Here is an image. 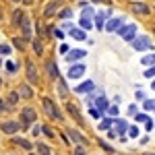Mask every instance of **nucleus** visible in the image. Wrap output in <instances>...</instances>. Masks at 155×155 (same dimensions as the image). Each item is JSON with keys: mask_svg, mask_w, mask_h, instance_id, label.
Here are the masks:
<instances>
[{"mask_svg": "<svg viewBox=\"0 0 155 155\" xmlns=\"http://www.w3.org/2000/svg\"><path fill=\"white\" fill-rule=\"evenodd\" d=\"M151 107H153V101H151V99H149V101H145V110H151Z\"/></svg>", "mask_w": 155, "mask_h": 155, "instance_id": "39", "label": "nucleus"}, {"mask_svg": "<svg viewBox=\"0 0 155 155\" xmlns=\"http://www.w3.org/2000/svg\"><path fill=\"white\" fill-rule=\"evenodd\" d=\"M41 132H44L46 137H52V139H54V132H52V128H50V126H44V128H41Z\"/></svg>", "mask_w": 155, "mask_h": 155, "instance_id": "30", "label": "nucleus"}, {"mask_svg": "<svg viewBox=\"0 0 155 155\" xmlns=\"http://www.w3.org/2000/svg\"><path fill=\"white\" fill-rule=\"evenodd\" d=\"M114 122H116V130L120 132V137H122V134H124V132L128 130V124H126V122H124V120H114Z\"/></svg>", "mask_w": 155, "mask_h": 155, "instance_id": "19", "label": "nucleus"}, {"mask_svg": "<svg viewBox=\"0 0 155 155\" xmlns=\"http://www.w3.org/2000/svg\"><path fill=\"white\" fill-rule=\"evenodd\" d=\"M145 120H147L145 114H139V116H137V122H145Z\"/></svg>", "mask_w": 155, "mask_h": 155, "instance_id": "37", "label": "nucleus"}, {"mask_svg": "<svg viewBox=\"0 0 155 155\" xmlns=\"http://www.w3.org/2000/svg\"><path fill=\"white\" fill-rule=\"evenodd\" d=\"M110 114H112V116H116V114H118V107L112 106V107H110Z\"/></svg>", "mask_w": 155, "mask_h": 155, "instance_id": "38", "label": "nucleus"}, {"mask_svg": "<svg viewBox=\"0 0 155 155\" xmlns=\"http://www.w3.org/2000/svg\"><path fill=\"white\" fill-rule=\"evenodd\" d=\"M132 48L137 50V52H143V50H151L153 48V44H151V39L147 35H141V37H134V41H130Z\"/></svg>", "mask_w": 155, "mask_h": 155, "instance_id": "3", "label": "nucleus"}, {"mask_svg": "<svg viewBox=\"0 0 155 155\" xmlns=\"http://www.w3.org/2000/svg\"><path fill=\"white\" fill-rule=\"evenodd\" d=\"M107 17V12H101V15H97V27H99V29H104V19H106Z\"/></svg>", "mask_w": 155, "mask_h": 155, "instance_id": "23", "label": "nucleus"}, {"mask_svg": "<svg viewBox=\"0 0 155 155\" xmlns=\"http://www.w3.org/2000/svg\"><path fill=\"white\" fill-rule=\"evenodd\" d=\"M68 134H71V139H72V141H74L77 145H79V147H83V145L87 143V137H83L81 132L74 130V128H71V130H68Z\"/></svg>", "mask_w": 155, "mask_h": 155, "instance_id": "9", "label": "nucleus"}, {"mask_svg": "<svg viewBox=\"0 0 155 155\" xmlns=\"http://www.w3.org/2000/svg\"><path fill=\"white\" fill-rule=\"evenodd\" d=\"M83 72H85V66H83V64H71L68 77H71V79H79V77H81Z\"/></svg>", "mask_w": 155, "mask_h": 155, "instance_id": "10", "label": "nucleus"}, {"mask_svg": "<svg viewBox=\"0 0 155 155\" xmlns=\"http://www.w3.org/2000/svg\"><path fill=\"white\" fill-rule=\"evenodd\" d=\"M153 89H155V81H153Z\"/></svg>", "mask_w": 155, "mask_h": 155, "instance_id": "44", "label": "nucleus"}, {"mask_svg": "<svg viewBox=\"0 0 155 155\" xmlns=\"http://www.w3.org/2000/svg\"><path fill=\"white\" fill-rule=\"evenodd\" d=\"M77 93H87V91H93V81H87V83H81L79 87H74Z\"/></svg>", "mask_w": 155, "mask_h": 155, "instance_id": "16", "label": "nucleus"}, {"mask_svg": "<svg viewBox=\"0 0 155 155\" xmlns=\"http://www.w3.org/2000/svg\"><path fill=\"white\" fill-rule=\"evenodd\" d=\"M145 155H155V153H145Z\"/></svg>", "mask_w": 155, "mask_h": 155, "instance_id": "43", "label": "nucleus"}, {"mask_svg": "<svg viewBox=\"0 0 155 155\" xmlns=\"http://www.w3.org/2000/svg\"><path fill=\"white\" fill-rule=\"evenodd\" d=\"M15 46H17V48H23V46H25V39H21V37H15Z\"/></svg>", "mask_w": 155, "mask_h": 155, "instance_id": "31", "label": "nucleus"}, {"mask_svg": "<svg viewBox=\"0 0 155 155\" xmlns=\"http://www.w3.org/2000/svg\"><path fill=\"white\" fill-rule=\"evenodd\" d=\"M85 56H87V52H85V50H72L71 54L66 56V62H68V64H72V62H77V60L85 58Z\"/></svg>", "mask_w": 155, "mask_h": 155, "instance_id": "8", "label": "nucleus"}, {"mask_svg": "<svg viewBox=\"0 0 155 155\" xmlns=\"http://www.w3.org/2000/svg\"><path fill=\"white\" fill-rule=\"evenodd\" d=\"M46 68H48V74L52 79H58V66H56V62H46Z\"/></svg>", "mask_w": 155, "mask_h": 155, "instance_id": "15", "label": "nucleus"}, {"mask_svg": "<svg viewBox=\"0 0 155 155\" xmlns=\"http://www.w3.org/2000/svg\"><path fill=\"white\" fill-rule=\"evenodd\" d=\"M35 120H37L35 110H31V107H23V110H21V122H19V126H21V128H27V126H31Z\"/></svg>", "mask_w": 155, "mask_h": 155, "instance_id": "1", "label": "nucleus"}, {"mask_svg": "<svg viewBox=\"0 0 155 155\" xmlns=\"http://www.w3.org/2000/svg\"><path fill=\"white\" fill-rule=\"evenodd\" d=\"M17 143L21 145V147H23V149H31V143H29V141H27V139H17Z\"/></svg>", "mask_w": 155, "mask_h": 155, "instance_id": "25", "label": "nucleus"}, {"mask_svg": "<svg viewBox=\"0 0 155 155\" xmlns=\"http://www.w3.org/2000/svg\"><path fill=\"white\" fill-rule=\"evenodd\" d=\"M141 62H143L145 66H149V64H155V54H151V56H145Z\"/></svg>", "mask_w": 155, "mask_h": 155, "instance_id": "24", "label": "nucleus"}, {"mask_svg": "<svg viewBox=\"0 0 155 155\" xmlns=\"http://www.w3.org/2000/svg\"><path fill=\"white\" fill-rule=\"evenodd\" d=\"M35 149H37V153H39V155H54V153H52V149H50L48 145H44V143H37Z\"/></svg>", "mask_w": 155, "mask_h": 155, "instance_id": "18", "label": "nucleus"}, {"mask_svg": "<svg viewBox=\"0 0 155 155\" xmlns=\"http://www.w3.org/2000/svg\"><path fill=\"white\" fill-rule=\"evenodd\" d=\"M33 50H35V54H41V52H44V46H41L39 41H33Z\"/></svg>", "mask_w": 155, "mask_h": 155, "instance_id": "29", "label": "nucleus"}, {"mask_svg": "<svg viewBox=\"0 0 155 155\" xmlns=\"http://www.w3.org/2000/svg\"><path fill=\"white\" fill-rule=\"evenodd\" d=\"M39 132H41V128H39V126H33V134H35V137L39 134Z\"/></svg>", "mask_w": 155, "mask_h": 155, "instance_id": "41", "label": "nucleus"}, {"mask_svg": "<svg viewBox=\"0 0 155 155\" xmlns=\"http://www.w3.org/2000/svg\"><path fill=\"white\" fill-rule=\"evenodd\" d=\"M66 110H68V114H71V116L77 120L79 124H85V120H83V116H81V112L77 110V106H74L72 101H68V104H66Z\"/></svg>", "mask_w": 155, "mask_h": 155, "instance_id": "6", "label": "nucleus"}, {"mask_svg": "<svg viewBox=\"0 0 155 155\" xmlns=\"http://www.w3.org/2000/svg\"><path fill=\"white\" fill-rule=\"evenodd\" d=\"M0 128H2V132H6V134H15L21 126H19V122H15V120H6V122L0 124Z\"/></svg>", "mask_w": 155, "mask_h": 155, "instance_id": "5", "label": "nucleus"}, {"mask_svg": "<svg viewBox=\"0 0 155 155\" xmlns=\"http://www.w3.org/2000/svg\"><path fill=\"white\" fill-rule=\"evenodd\" d=\"M58 8H60V2H48V4H46V11H44V15H46V17H52V15L58 11Z\"/></svg>", "mask_w": 155, "mask_h": 155, "instance_id": "14", "label": "nucleus"}, {"mask_svg": "<svg viewBox=\"0 0 155 155\" xmlns=\"http://www.w3.org/2000/svg\"><path fill=\"white\" fill-rule=\"evenodd\" d=\"M2 110H4V101L0 99V112H2Z\"/></svg>", "mask_w": 155, "mask_h": 155, "instance_id": "42", "label": "nucleus"}, {"mask_svg": "<svg viewBox=\"0 0 155 155\" xmlns=\"http://www.w3.org/2000/svg\"><path fill=\"white\" fill-rule=\"evenodd\" d=\"M6 68L12 72V71H15V64H12V62H6Z\"/></svg>", "mask_w": 155, "mask_h": 155, "instance_id": "40", "label": "nucleus"}, {"mask_svg": "<svg viewBox=\"0 0 155 155\" xmlns=\"http://www.w3.org/2000/svg\"><path fill=\"white\" fill-rule=\"evenodd\" d=\"M12 19H15L12 23H21V19H23V12H21V11H15V15H12Z\"/></svg>", "mask_w": 155, "mask_h": 155, "instance_id": "28", "label": "nucleus"}, {"mask_svg": "<svg viewBox=\"0 0 155 155\" xmlns=\"http://www.w3.org/2000/svg\"><path fill=\"white\" fill-rule=\"evenodd\" d=\"M17 93H19L21 97H25V99H31V97H33V91H31V87H29V85H21Z\"/></svg>", "mask_w": 155, "mask_h": 155, "instance_id": "13", "label": "nucleus"}, {"mask_svg": "<svg viewBox=\"0 0 155 155\" xmlns=\"http://www.w3.org/2000/svg\"><path fill=\"white\" fill-rule=\"evenodd\" d=\"M8 54H11V46H6V44L0 46V56H8Z\"/></svg>", "mask_w": 155, "mask_h": 155, "instance_id": "26", "label": "nucleus"}, {"mask_svg": "<svg viewBox=\"0 0 155 155\" xmlns=\"http://www.w3.org/2000/svg\"><path fill=\"white\" fill-rule=\"evenodd\" d=\"M118 33H120L122 39H126V41H134V37H137V25H124Z\"/></svg>", "mask_w": 155, "mask_h": 155, "instance_id": "4", "label": "nucleus"}, {"mask_svg": "<svg viewBox=\"0 0 155 155\" xmlns=\"http://www.w3.org/2000/svg\"><path fill=\"white\" fill-rule=\"evenodd\" d=\"M71 15H72V12L68 11V8H64V11L60 12V19H68V17H71Z\"/></svg>", "mask_w": 155, "mask_h": 155, "instance_id": "32", "label": "nucleus"}, {"mask_svg": "<svg viewBox=\"0 0 155 155\" xmlns=\"http://www.w3.org/2000/svg\"><path fill=\"white\" fill-rule=\"evenodd\" d=\"M110 124H112V118H106L101 124H99V128H101V130H107V128H110Z\"/></svg>", "mask_w": 155, "mask_h": 155, "instance_id": "27", "label": "nucleus"}, {"mask_svg": "<svg viewBox=\"0 0 155 155\" xmlns=\"http://www.w3.org/2000/svg\"><path fill=\"white\" fill-rule=\"evenodd\" d=\"M41 106H44V110H46V114H48L50 118H54V120H62V114H60L58 106H56V104H54L52 99H48V97H44Z\"/></svg>", "mask_w": 155, "mask_h": 155, "instance_id": "2", "label": "nucleus"}, {"mask_svg": "<svg viewBox=\"0 0 155 155\" xmlns=\"http://www.w3.org/2000/svg\"><path fill=\"white\" fill-rule=\"evenodd\" d=\"M132 11L137 12V15H147L149 12V6L145 2H132Z\"/></svg>", "mask_w": 155, "mask_h": 155, "instance_id": "12", "label": "nucleus"}, {"mask_svg": "<svg viewBox=\"0 0 155 155\" xmlns=\"http://www.w3.org/2000/svg\"><path fill=\"white\" fill-rule=\"evenodd\" d=\"M145 77H149V79H151V77H155V66H151L149 71H145Z\"/></svg>", "mask_w": 155, "mask_h": 155, "instance_id": "33", "label": "nucleus"}, {"mask_svg": "<svg viewBox=\"0 0 155 155\" xmlns=\"http://www.w3.org/2000/svg\"><path fill=\"white\" fill-rule=\"evenodd\" d=\"M95 104H97V107H99L101 112H106V110H107V99H106V97H99Z\"/></svg>", "mask_w": 155, "mask_h": 155, "instance_id": "21", "label": "nucleus"}, {"mask_svg": "<svg viewBox=\"0 0 155 155\" xmlns=\"http://www.w3.org/2000/svg\"><path fill=\"white\" fill-rule=\"evenodd\" d=\"M71 35L74 37V39H79V41H83V39H87V35H85V31H81V29H74V27L71 29Z\"/></svg>", "mask_w": 155, "mask_h": 155, "instance_id": "20", "label": "nucleus"}, {"mask_svg": "<svg viewBox=\"0 0 155 155\" xmlns=\"http://www.w3.org/2000/svg\"><path fill=\"white\" fill-rule=\"evenodd\" d=\"M106 29L107 31H114V29H122V19H112V21H110V23L106 25Z\"/></svg>", "mask_w": 155, "mask_h": 155, "instance_id": "17", "label": "nucleus"}, {"mask_svg": "<svg viewBox=\"0 0 155 155\" xmlns=\"http://www.w3.org/2000/svg\"><path fill=\"white\" fill-rule=\"evenodd\" d=\"M21 25H23V39L29 41V39H31V21L25 19V21H21Z\"/></svg>", "mask_w": 155, "mask_h": 155, "instance_id": "11", "label": "nucleus"}, {"mask_svg": "<svg viewBox=\"0 0 155 155\" xmlns=\"http://www.w3.org/2000/svg\"><path fill=\"white\" fill-rule=\"evenodd\" d=\"M74 155H87V153H85L83 147H77V149H74Z\"/></svg>", "mask_w": 155, "mask_h": 155, "instance_id": "34", "label": "nucleus"}, {"mask_svg": "<svg viewBox=\"0 0 155 155\" xmlns=\"http://www.w3.org/2000/svg\"><path fill=\"white\" fill-rule=\"evenodd\" d=\"M52 33H56V37H58V39H62V37H64V33H62V31H60V29H54V31H52Z\"/></svg>", "mask_w": 155, "mask_h": 155, "instance_id": "36", "label": "nucleus"}, {"mask_svg": "<svg viewBox=\"0 0 155 155\" xmlns=\"http://www.w3.org/2000/svg\"><path fill=\"white\" fill-rule=\"evenodd\" d=\"M130 137H139V128H137V126H132V128H130Z\"/></svg>", "mask_w": 155, "mask_h": 155, "instance_id": "35", "label": "nucleus"}, {"mask_svg": "<svg viewBox=\"0 0 155 155\" xmlns=\"http://www.w3.org/2000/svg\"><path fill=\"white\" fill-rule=\"evenodd\" d=\"M17 101H19V93H17V91H12V93H8V104H11V106H15Z\"/></svg>", "mask_w": 155, "mask_h": 155, "instance_id": "22", "label": "nucleus"}, {"mask_svg": "<svg viewBox=\"0 0 155 155\" xmlns=\"http://www.w3.org/2000/svg\"><path fill=\"white\" fill-rule=\"evenodd\" d=\"M27 79H29V83H37V81H39L37 71H35V64H33L31 60L27 62Z\"/></svg>", "mask_w": 155, "mask_h": 155, "instance_id": "7", "label": "nucleus"}]
</instances>
